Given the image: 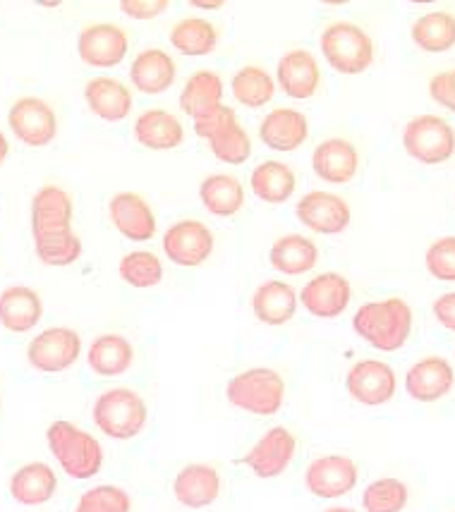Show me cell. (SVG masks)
<instances>
[{
    "label": "cell",
    "instance_id": "obj_1",
    "mask_svg": "<svg viewBox=\"0 0 455 512\" xmlns=\"http://www.w3.org/2000/svg\"><path fill=\"white\" fill-rule=\"evenodd\" d=\"M353 328L374 350L398 352L412 333V309L400 297L367 302L355 312Z\"/></svg>",
    "mask_w": 455,
    "mask_h": 512
},
{
    "label": "cell",
    "instance_id": "obj_2",
    "mask_svg": "<svg viewBox=\"0 0 455 512\" xmlns=\"http://www.w3.org/2000/svg\"><path fill=\"white\" fill-rule=\"evenodd\" d=\"M46 443L60 469L70 479L87 481L101 472L103 448L99 438H94L77 424L65 422V419L53 422L46 429Z\"/></svg>",
    "mask_w": 455,
    "mask_h": 512
},
{
    "label": "cell",
    "instance_id": "obj_3",
    "mask_svg": "<svg viewBox=\"0 0 455 512\" xmlns=\"http://www.w3.org/2000/svg\"><path fill=\"white\" fill-rule=\"evenodd\" d=\"M91 417L103 436L113 438V441H130L142 434L147 426L149 407L135 390L111 388L96 398Z\"/></svg>",
    "mask_w": 455,
    "mask_h": 512
},
{
    "label": "cell",
    "instance_id": "obj_4",
    "mask_svg": "<svg viewBox=\"0 0 455 512\" xmlns=\"http://www.w3.org/2000/svg\"><path fill=\"white\" fill-rule=\"evenodd\" d=\"M226 398L230 405L254 417H273L285 402V381L269 367L245 369L228 381Z\"/></svg>",
    "mask_w": 455,
    "mask_h": 512
},
{
    "label": "cell",
    "instance_id": "obj_5",
    "mask_svg": "<svg viewBox=\"0 0 455 512\" xmlns=\"http://www.w3.org/2000/svg\"><path fill=\"white\" fill-rule=\"evenodd\" d=\"M319 48L326 63L341 75H362L374 63V41L360 24L333 22L321 32Z\"/></svg>",
    "mask_w": 455,
    "mask_h": 512
},
{
    "label": "cell",
    "instance_id": "obj_6",
    "mask_svg": "<svg viewBox=\"0 0 455 512\" xmlns=\"http://www.w3.org/2000/svg\"><path fill=\"white\" fill-rule=\"evenodd\" d=\"M403 146L415 161L424 166H439L455 154V130L439 115H417L405 125Z\"/></svg>",
    "mask_w": 455,
    "mask_h": 512
},
{
    "label": "cell",
    "instance_id": "obj_7",
    "mask_svg": "<svg viewBox=\"0 0 455 512\" xmlns=\"http://www.w3.org/2000/svg\"><path fill=\"white\" fill-rule=\"evenodd\" d=\"M82 355L80 333L68 326H53L41 331L27 345L29 367L44 374H60L68 371Z\"/></svg>",
    "mask_w": 455,
    "mask_h": 512
},
{
    "label": "cell",
    "instance_id": "obj_8",
    "mask_svg": "<svg viewBox=\"0 0 455 512\" xmlns=\"http://www.w3.org/2000/svg\"><path fill=\"white\" fill-rule=\"evenodd\" d=\"M8 125L12 134L29 149H44L56 139L58 115L39 96H24L10 106Z\"/></svg>",
    "mask_w": 455,
    "mask_h": 512
},
{
    "label": "cell",
    "instance_id": "obj_9",
    "mask_svg": "<svg viewBox=\"0 0 455 512\" xmlns=\"http://www.w3.org/2000/svg\"><path fill=\"white\" fill-rule=\"evenodd\" d=\"M396 388V371L381 359H360L345 376V390H348L350 398L367 407H381L391 402Z\"/></svg>",
    "mask_w": 455,
    "mask_h": 512
},
{
    "label": "cell",
    "instance_id": "obj_10",
    "mask_svg": "<svg viewBox=\"0 0 455 512\" xmlns=\"http://www.w3.org/2000/svg\"><path fill=\"white\" fill-rule=\"evenodd\" d=\"M297 221L317 235H341L353 221L348 201L326 190L307 192L295 206Z\"/></svg>",
    "mask_w": 455,
    "mask_h": 512
},
{
    "label": "cell",
    "instance_id": "obj_11",
    "mask_svg": "<svg viewBox=\"0 0 455 512\" xmlns=\"http://www.w3.org/2000/svg\"><path fill=\"white\" fill-rule=\"evenodd\" d=\"M130 51V39L123 27L113 22H96L84 27L77 36V53H80L82 63L89 67H108L120 65Z\"/></svg>",
    "mask_w": 455,
    "mask_h": 512
},
{
    "label": "cell",
    "instance_id": "obj_12",
    "mask_svg": "<svg viewBox=\"0 0 455 512\" xmlns=\"http://www.w3.org/2000/svg\"><path fill=\"white\" fill-rule=\"evenodd\" d=\"M360 469L348 455H321L309 462L305 472V486L317 498H343L357 486Z\"/></svg>",
    "mask_w": 455,
    "mask_h": 512
},
{
    "label": "cell",
    "instance_id": "obj_13",
    "mask_svg": "<svg viewBox=\"0 0 455 512\" xmlns=\"http://www.w3.org/2000/svg\"><path fill=\"white\" fill-rule=\"evenodd\" d=\"M163 252L175 266H202L214 254V233L202 221H178L163 235Z\"/></svg>",
    "mask_w": 455,
    "mask_h": 512
},
{
    "label": "cell",
    "instance_id": "obj_14",
    "mask_svg": "<svg viewBox=\"0 0 455 512\" xmlns=\"http://www.w3.org/2000/svg\"><path fill=\"white\" fill-rule=\"evenodd\" d=\"M297 453V441L285 426H273L250 448V453L242 457L254 477L276 479L293 465Z\"/></svg>",
    "mask_w": 455,
    "mask_h": 512
},
{
    "label": "cell",
    "instance_id": "obj_15",
    "mask_svg": "<svg viewBox=\"0 0 455 512\" xmlns=\"http://www.w3.org/2000/svg\"><path fill=\"white\" fill-rule=\"evenodd\" d=\"M353 300V288L350 280L336 271H326L314 276L300 292L302 307L317 319H338Z\"/></svg>",
    "mask_w": 455,
    "mask_h": 512
},
{
    "label": "cell",
    "instance_id": "obj_16",
    "mask_svg": "<svg viewBox=\"0 0 455 512\" xmlns=\"http://www.w3.org/2000/svg\"><path fill=\"white\" fill-rule=\"evenodd\" d=\"M72 216H75V204H72V197L63 187H41L32 199L34 240L68 233V230H72Z\"/></svg>",
    "mask_w": 455,
    "mask_h": 512
},
{
    "label": "cell",
    "instance_id": "obj_17",
    "mask_svg": "<svg viewBox=\"0 0 455 512\" xmlns=\"http://www.w3.org/2000/svg\"><path fill=\"white\" fill-rule=\"evenodd\" d=\"M113 228L132 242H149L156 235V213L137 192L115 194L108 204Z\"/></svg>",
    "mask_w": 455,
    "mask_h": 512
},
{
    "label": "cell",
    "instance_id": "obj_18",
    "mask_svg": "<svg viewBox=\"0 0 455 512\" xmlns=\"http://www.w3.org/2000/svg\"><path fill=\"white\" fill-rule=\"evenodd\" d=\"M455 386L453 364L444 357H424L405 374V393L417 402H436L446 398Z\"/></svg>",
    "mask_w": 455,
    "mask_h": 512
},
{
    "label": "cell",
    "instance_id": "obj_19",
    "mask_svg": "<svg viewBox=\"0 0 455 512\" xmlns=\"http://www.w3.org/2000/svg\"><path fill=\"white\" fill-rule=\"evenodd\" d=\"M276 82L290 99H312L321 84V70L317 58L309 51H305V48L288 51L281 60H278Z\"/></svg>",
    "mask_w": 455,
    "mask_h": 512
},
{
    "label": "cell",
    "instance_id": "obj_20",
    "mask_svg": "<svg viewBox=\"0 0 455 512\" xmlns=\"http://www.w3.org/2000/svg\"><path fill=\"white\" fill-rule=\"evenodd\" d=\"M312 168L319 180L329 182V185H345L355 178L357 168H360L357 146L341 137L326 139L314 149Z\"/></svg>",
    "mask_w": 455,
    "mask_h": 512
},
{
    "label": "cell",
    "instance_id": "obj_21",
    "mask_svg": "<svg viewBox=\"0 0 455 512\" xmlns=\"http://www.w3.org/2000/svg\"><path fill=\"white\" fill-rule=\"evenodd\" d=\"M84 101H87L89 111L96 118L106 120V123H120L132 113V106H135L132 91L120 79L106 75L91 77L84 84Z\"/></svg>",
    "mask_w": 455,
    "mask_h": 512
},
{
    "label": "cell",
    "instance_id": "obj_22",
    "mask_svg": "<svg viewBox=\"0 0 455 512\" xmlns=\"http://www.w3.org/2000/svg\"><path fill=\"white\" fill-rule=\"evenodd\" d=\"M173 493L175 501L185 505V508H209V505H214L216 498L221 496V474H218L216 467L194 462V465L182 467L180 472L175 474Z\"/></svg>",
    "mask_w": 455,
    "mask_h": 512
},
{
    "label": "cell",
    "instance_id": "obj_23",
    "mask_svg": "<svg viewBox=\"0 0 455 512\" xmlns=\"http://www.w3.org/2000/svg\"><path fill=\"white\" fill-rule=\"evenodd\" d=\"M130 79L137 91L149 96H159L168 91L178 79V65L163 48H147L137 53L130 67Z\"/></svg>",
    "mask_w": 455,
    "mask_h": 512
},
{
    "label": "cell",
    "instance_id": "obj_24",
    "mask_svg": "<svg viewBox=\"0 0 455 512\" xmlns=\"http://www.w3.org/2000/svg\"><path fill=\"white\" fill-rule=\"evenodd\" d=\"M309 137V120L295 108H273L259 125V139L273 151H297Z\"/></svg>",
    "mask_w": 455,
    "mask_h": 512
},
{
    "label": "cell",
    "instance_id": "obj_25",
    "mask_svg": "<svg viewBox=\"0 0 455 512\" xmlns=\"http://www.w3.org/2000/svg\"><path fill=\"white\" fill-rule=\"evenodd\" d=\"M44 316L41 295L27 285H10L0 292V326L10 333H29Z\"/></svg>",
    "mask_w": 455,
    "mask_h": 512
},
{
    "label": "cell",
    "instance_id": "obj_26",
    "mask_svg": "<svg viewBox=\"0 0 455 512\" xmlns=\"http://www.w3.org/2000/svg\"><path fill=\"white\" fill-rule=\"evenodd\" d=\"M132 134L144 149L149 151H171L178 149L185 139V127L173 113L163 108H149L135 120Z\"/></svg>",
    "mask_w": 455,
    "mask_h": 512
},
{
    "label": "cell",
    "instance_id": "obj_27",
    "mask_svg": "<svg viewBox=\"0 0 455 512\" xmlns=\"http://www.w3.org/2000/svg\"><path fill=\"white\" fill-rule=\"evenodd\" d=\"M297 292L283 280H266L252 295V312L266 326H285L297 312Z\"/></svg>",
    "mask_w": 455,
    "mask_h": 512
},
{
    "label": "cell",
    "instance_id": "obj_28",
    "mask_svg": "<svg viewBox=\"0 0 455 512\" xmlns=\"http://www.w3.org/2000/svg\"><path fill=\"white\" fill-rule=\"evenodd\" d=\"M132 362H135V347L118 333H103L89 345V369L103 376V379H115V376L127 374L132 369Z\"/></svg>",
    "mask_w": 455,
    "mask_h": 512
},
{
    "label": "cell",
    "instance_id": "obj_29",
    "mask_svg": "<svg viewBox=\"0 0 455 512\" xmlns=\"http://www.w3.org/2000/svg\"><path fill=\"white\" fill-rule=\"evenodd\" d=\"M56 491L58 477L46 462H29L10 477V496L20 505H44Z\"/></svg>",
    "mask_w": 455,
    "mask_h": 512
},
{
    "label": "cell",
    "instance_id": "obj_30",
    "mask_svg": "<svg viewBox=\"0 0 455 512\" xmlns=\"http://www.w3.org/2000/svg\"><path fill=\"white\" fill-rule=\"evenodd\" d=\"M319 261V247L305 235H283L269 249V264L285 276H302Z\"/></svg>",
    "mask_w": 455,
    "mask_h": 512
},
{
    "label": "cell",
    "instance_id": "obj_31",
    "mask_svg": "<svg viewBox=\"0 0 455 512\" xmlns=\"http://www.w3.org/2000/svg\"><path fill=\"white\" fill-rule=\"evenodd\" d=\"M250 187L254 197H259L266 204L278 206L285 204L297 190L295 170L288 163L281 161H262L250 175Z\"/></svg>",
    "mask_w": 455,
    "mask_h": 512
},
{
    "label": "cell",
    "instance_id": "obj_32",
    "mask_svg": "<svg viewBox=\"0 0 455 512\" xmlns=\"http://www.w3.org/2000/svg\"><path fill=\"white\" fill-rule=\"evenodd\" d=\"M199 199L209 213L218 218H230L245 206V187L235 175L214 173L199 185Z\"/></svg>",
    "mask_w": 455,
    "mask_h": 512
},
{
    "label": "cell",
    "instance_id": "obj_33",
    "mask_svg": "<svg viewBox=\"0 0 455 512\" xmlns=\"http://www.w3.org/2000/svg\"><path fill=\"white\" fill-rule=\"evenodd\" d=\"M223 79L214 70H197L185 82L180 91V108L182 113L190 115L194 120L211 108L221 106L223 103Z\"/></svg>",
    "mask_w": 455,
    "mask_h": 512
},
{
    "label": "cell",
    "instance_id": "obj_34",
    "mask_svg": "<svg viewBox=\"0 0 455 512\" xmlns=\"http://www.w3.org/2000/svg\"><path fill=\"white\" fill-rule=\"evenodd\" d=\"M171 46L182 56H209L218 46V29L204 17H182L171 29Z\"/></svg>",
    "mask_w": 455,
    "mask_h": 512
},
{
    "label": "cell",
    "instance_id": "obj_35",
    "mask_svg": "<svg viewBox=\"0 0 455 512\" xmlns=\"http://www.w3.org/2000/svg\"><path fill=\"white\" fill-rule=\"evenodd\" d=\"M410 39L424 53H446L455 46V15L434 10L412 22Z\"/></svg>",
    "mask_w": 455,
    "mask_h": 512
},
{
    "label": "cell",
    "instance_id": "obj_36",
    "mask_svg": "<svg viewBox=\"0 0 455 512\" xmlns=\"http://www.w3.org/2000/svg\"><path fill=\"white\" fill-rule=\"evenodd\" d=\"M230 91H233L235 101L247 108H264L266 103L273 101L276 96V82L264 67L247 65L240 67L230 79Z\"/></svg>",
    "mask_w": 455,
    "mask_h": 512
},
{
    "label": "cell",
    "instance_id": "obj_37",
    "mask_svg": "<svg viewBox=\"0 0 455 512\" xmlns=\"http://www.w3.org/2000/svg\"><path fill=\"white\" fill-rule=\"evenodd\" d=\"M118 273L123 283L130 288L147 290L156 288L163 280V264L161 259L149 249H137V252L125 254L118 264Z\"/></svg>",
    "mask_w": 455,
    "mask_h": 512
},
{
    "label": "cell",
    "instance_id": "obj_38",
    "mask_svg": "<svg viewBox=\"0 0 455 512\" xmlns=\"http://www.w3.org/2000/svg\"><path fill=\"white\" fill-rule=\"evenodd\" d=\"M410 501L408 486L400 479H376L362 493L364 512H403Z\"/></svg>",
    "mask_w": 455,
    "mask_h": 512
},
{
    "label": "cell",
    "instance_id": "obj_39",
    "mask_svg": "<svg viewBox=\"0 0 455 512\" xmlns=\"http://www.w3.org/2000/svg\"><path fill=\"white\" fill-rule=\"evenodd\" d=\"M209 146L211 154H214L221 163H228V166H242V163H247V158L252 156V139L238 120L230 123L228 127H223L218 134H214V137L209 139Z\"/></svg>",
    "mask_w": 455,
    "mask_h": 512
},
{
    "label": "cell",
    "instance_id": "obj_40",
    "mask_svg": "<svg viewBox=\"0 0 455 512\" xmlns=\"http://www.w3.org/2000/svg\"><path fill=\"white\" fill-rule=\"evenodd\" d=\"M36 256H39L41 264L46 266H72L82 256V240L75 235V230H68V233L41 237V240H34Z\"/></svg>",
    "mask_w": 455,
    "mask_h": 512
},
{
    "label": "cell",
    "instance_id": "obj_41",
    "mask_svg": "<svg viewBox=\"0 0 455 512\" xmlns=\"http://www.w3.org/2000/svg\"><path fill=\"white\" fill-rule=\"evenodd\" d=\"M75 512H132V501L120 486L101 484L82 493Z\"/></svg>",
    "mask_w": 455,
    "mask_h": 512
},
{
    "label": "cell",
    "instance_id": "obj_42",
    "mask_svg": "<svg viewBox=\"0 0 455 512\" xmlns=\"http://www.w3.org/2000/svg\"><path fill=\"white\" fill-rule=\"evenodd\" d=\"M429 276L441 283H455V235L439 237L424 254Z\"/></svg>",
    "mask_w": 455,
    "mask_h": 512
},
{
    "label": "cell",
    "instance_id": "obj_43",
    "mask_svg": "<svg viewBox=\"0 0 455 512\" xmlns=\"http://www.w3.org/2000/svg\"><path fill=\"white\" fill-rule=\"evenodd\" d=\"M235 120H238V115H235L233 108L226 106V103H221V106L211 108V111L197 115V118L192 120L194 134L209 142V139L214 137V134L221 132L223 127H228L230 123H235Z\"/></svg>",
    "mask_w": 455,
    "mask_h": 512
},
{
    "label": "cell",
    "instance_id": "obj_44",
    "mask_svg": "<svg viewBox=\"0 0 455 512\" xmlns=\"http://www.w3.org/2000/svg\"><path fill=\"white\" fill-rule=\"evenodd\" d=\"M429 96L444 106L446 111L455 113V77L453 72H439L429 79Z\"/></svg>",
    "mask_w": 455,
    "mask_h": 512
},
{
    "label": "cell",
    "instance_id": "obj_45",
    "mask_svg": "<svg viewBox=\"0 0 455 512\" xmlns=\"http://www.w3.org/2000/svg\"><path fill=\"white\" fill-rule=\"evenodd\" d=\"M171 8L168 0H123L120 3V10L125 12L132 20H154Z\"/></svg>",
    "mask_w": 455,
    "mask_h": 512
},
{
    "label": "cell",
    "instance_id": "obj_46",
    "mask_svg": "<svg viewBox=\"0 0 455 512\" xmlns=\"http://www.w3.org/2000/svg\"><path fill=\"white\" fill-rule=\"evenodd\" d=\"M434 316L446 331L455 333V292H446L434 302Z\"/></svg>",
    "mask_w": 455,
    "mask_h": 512
},
{
    "label": "cell",
    "instance_id": "obj_47",
    "mask_svg": "<svg viewBox=\"0 0 455 512\" xmlns=\"http://www.w3.org/2000/svg\"><path fill=\"white\" fill-rule=\"evenodd\" d=\"M192 8H202V10H218L221 8V0H190Z\"/></svg>",
    "mask_w": 455,
    "mask_h": 512
},
{
    "label": "cell",
    "instance_id": "obj_48",
    "mask_svg": "<svg viewBox=\"0 0 455 512\" xmlns=\"http://www.w3.org/2000/svg\"><path fill=\"white\" fill-rule=\"evenodd\" d=\"M8 154H10V142H8V137H5V132L0 130V166L5 163Z\"/></svg>",
    "mask_w": 455,
    "mask_h": 512
},
{
    "label": "cell",
    "instance_id": "obj_49",
    "mask_svg": "<svg viewBox=\"0 0 455 512\" xmlns=\"http://www.w3.org/2000/svg\"><path fill=\"white\" fill-rule=\"evenodd\" d=\"M324 512H357V510H353V508H341V505H336V508H329V510H324Z\"/></svg>",
    "mask_w": 455,
    "mask_h": 512
},
{
    "label": "cell",
    "instance_id": "obj_50",
    "mask_svg": "<svg viewBox=\"0 0 455 512\" xmlns=\"http://www.w3.org/2000/svg\"><path fill=\"white\" fill-rule=\"evenodd\" d=\"M0 407H3V398H0Z\"/></svg>",
    "mask_w": 455,
    "mask_h": 512
},
{
    "label": "cell",
    "instance_id": "obj_51",
    "mask_svg": "<svg viewBox=\"0 0 455 512\" xmlns=\"http://www.w3.org/2000/svg\"><path fill=\"white\" fill-rule=\"evenodd\" d=\"M451 72H453V77H455V70H451Z\"/></svg>",
    "mask_w": 455,
    "mask_h": 512
},
{
    "label": "cell",
    "instance_id": "obj_52",
    "mask_svg": "<svg viewBox=\"0 0 455 512\" xmlns=\"http://www.w3.org/2000/svg\"><path fill=\"white\" fill-rule=\"evenodd\" d=\"M453 355H455V352H453Z\"/></svg>",
    "mask_w": 455,
    "mask_h": 512
}]
</instances>
